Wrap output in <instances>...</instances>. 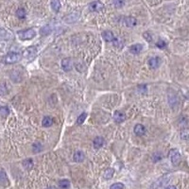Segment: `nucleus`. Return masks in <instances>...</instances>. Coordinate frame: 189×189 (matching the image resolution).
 <instances>
[{"label": "nucleus", "instance_id": "obj_25", "mask_svg": "<svg viewBox=\"0 0 189 189\" xmlns=\"http://www.w3.org/2000/svg\"><path fill=\"white\" fill-rule=\"evenodd\" d=\"M42 149H43V146H42V144L40 143V142H36V143L33 144L32 151H33L34 153H38V152L42 151Z\"/></svg>", "mask_w": 189, "mask_h": 189}, {"label": "nucleus", "instance_id": "obj_22", "mask_svg": "<svg viewBox=\"0 0 189 189\" xmlns=\"http://www.w3.org/2000/svg\"><path fill=\"white\" fill-rule=\"evenodd\" d=\"M59 186L61 188V189H68L70 187V182L66 179H64V180H61L59 182Z\"/></svg>", "mask_w": 189, "mask_h": 189}, {"label": "nucleus", "instance_id": "obj_7", "mask_svg": "<svg viewBox=\"0 0 189 189\" xmlns=\"http://www.w3.org/2000/svg\"><path fill=\"white\" fill-rule=\"evenodd\" d=\"M36 53H37L36 47L35 46H29L25 51H24L23 56L25 58H27V59H32L36 56Z\"/></svg>", "mask_w": 189, "mask_h": 189}, {"label": "nucleus", "instance_id": "obj_14", "mask_svg": "<svg viewBox=\"0 0 189 189\" xmlns=\"http://www.w3.org/2000/svg\"><path fill=\"white\" fill-rule=\"evenodd\" d=\"M133 131L137 135V136H142L145 134L146 132V128L144 127L142 124H136L134 126V129H133Z\"/></svg>", "mask_w": 189, "mask_h": 189}, {"label": "nucleus", "instance_id": "obj_17", "mask_svg": "<svg viewBox=\"0 0 189 189\" xmlns=\"http://www.w3.org/2000/svg\"><path fill=\"white\" fill-rule=\"evenodd\" d=\"M85 159V155L82 151H78L74 153V161L77 162V163H81L83 162Z\"/></svg>", "mask_w": 189, "mask_h": 189}, {"label": "nucleus", "instance_id": "obj_26", "mask_svg": "<svg viewBox=\"0 0 189 189\" xmlns=\"http://www.w3.org/2000/svg\"><path fill=\"white\" fill-rule=\"evenodd\" d=\"M8 182H9V181H8V177L6 175V173L3 170H1V171H0V184H7Z\"/></svg>", "mask_w": 189, "mask_h": 189}, {"label": "nucleus", "instance_id": "obj_21", "mask_svg": "<svg viewBox=\"0 0 189 189\" xmlns=\"http://www.w3.org/2000/svg\"><path fill=\"white\" fill-rule=\"evenodd\" d=\"M114 169H113V168H108V169L105 170L104 174H103V177L106 180H111L114 177Z\"/></svg>", "mask_w": 189, "mask_h": 189}, {"label": "nucleus", "instance_id": "obj_11", "mask_svg": "<svg viewBox=\"0 0 189 189\" xmlns=\"http://www.w3.org/2000/svg\"><path fill=\"white\" fill-rule=\"evenodd\" d=\"M104 144H105V140H104L103 137H101V136L96 137V138L94 139V141H93L94 148H97V149L102 148V147L104 146Z\"/></svg>", "mask_w": 189, "mask_h": 189}, {"label": "nucleus", "instance_id": "obj_36", "mask_svg": "<svg viewBox=\"0 0 189 189\" xmlns=\"http://www.w3.org/2000/svg\"><path fill=\"white\" fill-rule=\"evenodd\" d=\"M165 45H167V43H165L164 41H163V40H160V41H158L156 43V46L159 47V48H164Z\"/></svg>", "mask_w": 189, "mask_h": 189}, {"label": "nucleus", "instance_id": "obj_35", "mask_svg": "<svg viewBox=\"0 0 189 189\" xmlns=\"http://www.w3.org/2000/svg\"><path fill=\"white\" fill-rule=\"evenodd\" d=\"M143 37L146 39V40H147L148 42H151V41H152V36H151V33L148 32V31H147V32H144V33H143Z\"/></svg>", "mask_w": 189, "mask_h": 189}, {"label": "nucleus", "instance_id": "obj_28", "mask_svg": "<svg viewBox=\"0 0 189 189\" xmlns=\"http://www.w3.org/2000/svg\"><path fill=\"white\" fill-rule=\"evenodd\" d=\"M126 0H113V4L115 8L119 9V8H122L125 5Z\"/></svg>", "mask_w": 189, "mask_h": 189}, {"label": "nucleus", "instance_id": "obj_37", "mask_svg": "<svg viewBox=\"0 0 189 189\" xmlns=\"http://www.w3.org/2000/svg\"><path fill=\"white\" fill-rule=\"evenodd\" d=\"M165 189H177V188L174 185H168V186L165 187Z\"/></svg>", "mask_w": 189, "mask_h": 189}, {"label": "nucleus", "instance_id": "obj_2", "mask_svg": "<svg viewBox=\"0 0 189 189\" xmlns=\"http://www.w3.org/2000/svg\"><path fill=\"white\" fill-rule=\"evenodd\" d=\"M21 60V55L17 52H9L5 58H4V62L7 65H13L16 64Z\"/></svg>", "mask_w": 189, "mask_h": 189}, {"label": "nucleus", "instance_id": "obj_13", "mask_svg": "<svg viewBox=\"0 0 189 189\" xmlns=\"http://www.w3.org/2000/svg\"><path fill=\"white\" fill-rule=\"evenodd\" d=\"M102 38H103L106 42H109V43L110 42H113L114 39H115L114 33L112 32L111 30H105V31H103V32H102Z\"/></svg>", "mask_w": 189, "mask_h": 189}, {"label": "nucleus", "instance_id": "obj_4", "mask_svg": "<svg viewBox=\"0 0 189 189\" xmlns=\"http://www.w3.org/2000/svg\"><path fill=\"white\" fill-rule=\"evenodd\" d=\"M80 16H81V13L76 12H72V13L68 14L67 16L65 17L64 20L67 24H72V23H75V22H77L78 19H80Z\"/></svg>", "mask_w": 189, "mask_h": 189}, {"label": "nucleus", "instance_id": "obj_3", "mask_svg": "<svg viewBox=\"0 0 189 189\" xmlns=\"http://www.w3.org/2000/svg\"><path fill=\"white\" fill-rule=\"evenodd\" d=\"M169 158L171 163L174 165H178L181 163V160H182V155H181L180 151L178 149H171L169 152Z\"/></svg>", "mask_w": 189, "mask_h": 189}, {"label": "nucleus", "instance_id": "obj_30", "mask_svg": "<svg viewBox=\"0 0 189 189\" xmlns=\"http://www.w3.org/2000/svg\"><path fill=\"white\" fill-rule=\"evenodd\" d=\"M87 117V114L86 113H83V114H81L80 116L78 117V119H77V124L78 125H81V124H83V122L85 121V118Z\"/></svg>", "mask_w": 189, "mask_h": 189}, {"label": "nucleus", "instance_id": "obj_15", "mask_svg": "<svg viewBox=\"0 0 189 189\" xmlns=\"http://www.w3.org/2000/svg\"><path fill=\"white\" fill-rule=\"evenodd\" d=\"M143 48H144V46L142 45L141 44H134V45H131V47H130V52L132 53V54H134V55H136V54H139L142 50H143Z\"/></svg>", "mask_w": 189, "mask_h": 189}, {"label": "nucleus", "instance_id": "obj_6", "mask_svg": "<svg viewBox=\"0 0 189 189\" xmlns=\"http://www.w3.org/2000/svg\"><path fill=\"white\" fill-rule=\"evenodd\" d=\"M104 9V5L99 1H94L89 5V10L93 12H99Z\"/></svg>", "mask_w": 189, "mask_h": 189}, {"label": "nucleus", "instance_id": "obj_19", "mask_svg": "<svg viewBox=\"0 0 189 189\" xmlns=\"http://www.w3.org/2000/svg\"><path fill=\"white\" fill-rule=\"evenodd\" d=\"M52 124H53V118L51 116H45L44 119L42 120L43 127L48 128L50 126H52Z\"/></svg>", "mask_w": 189, "mask_h": 189}, {"label": "nucleus", "instance_id": "obj_20", "mask_svg": "<svg viewBox=\"0 0 189 189\" xmlns=\"http://www.w3.org/2000/svg\"><path fill=\"white\" fill-rule=\"evenodd\" d=\"M51 9L55 12H59L61 9V1L60 0H51Z\"/></svg>", "mask_w": 189, "mask_h": 189}, {"label": "nucleus", "instance_id": "obj_5", "mask_svg": "<svg viewBox=\"0 0 189 189\" xmlns=\"http://www.w3.org/2000/svg\"><path fill=\"white\" fill-rule=\"evenodd\" d=\"M13 38L12 32L5 28H0V40L1 41H9Z\"/></svg>", "mask_w": 189, "mask_h": 189}, {"label": "nucleus", "instance_id": "obj_23", "mask_svg": "<svg viewBox=\"0 0 189 189\" xmlns=\"http://www.w3.org/2000/svg\"><path fill=\"white\" fill-rule=\"evenodd\" d=\"M10 114V110L8 107L4 106V107H0V116L3 117V118H6L8 115Z\"/></svg>", "mask_w": 189, "mask_h": 189}, {"label": "nucleus", "instance_id": "obj_31", "mask_svg": "<svg viewBox=\"0 0 189 189\" xmlns=\"http://www.w3.org/2000/svg\"><path fill=\"white\" fill-rule=\"evenodd\" d=\"M114 42V45L116 46V47H118V48H121V47H123V41L121 40V39H114V40L113 41Z\"/></svg>", "mask_w": 189, "mask_h": 189}, {"label": "nucleus", "instance_id": "obj_33", "mask_svg": "<svg viewBox=\"0 0 189 189\" xmlns=\"http://www.w3.org/2000/svg\"><path fill=\"white\" fill-rule=\"evenodd\" d=\"M181 138L184 141L188 140V130L187 129H184L182 131V132H181Z\"/></svg>", "mask_w": 189, "mask_h": 189}, {"label": "nucleus", "instance_id": "obj_34", "mask_svg": "<svg viewBox=\"0 0 189 189\" xmlns=\"http://www.w3.org/2000/svg\"><path fill=\"white\" fill-rule=\"evenodd\" d=\"M110 189H124V184L121 183H115L110 186Z\"/></svg>", "mask_w": 189, "mask_h": 189}, {"label": "nucleus", "instance_id": "obj_16", "mask_svg": "<svg viewBox=\"0 0 189 189\" xmlns=\"http://www.w3.org/2000/svg\"><path fill=\"white\" fill-rule=\"evenodd\" d=\"M11 78L14 82H20L22 80V74L17 70H12L11 73Z\"/></svg>", "mask_w": 189, "mask_h": 189}, {"label": "nucleus", "instance_id": "obj_24", "mask_svg": "<svg viewBox=\"0 0 189 189\" xmlns=\"http://www.w3.org/2000/svg\"><path fill=\"white\" fill-rule=\"evenodd\" d=\"M16 16L19 18V19H25L26 16H27V12L26 11L23 9V8H20L16 11Z\"/></svg>", "mask_w": 189, "mask_h": 189}, {"label": "nucleus", "instance_id": "obj_12", "mask_svg": "<svg viewBox=\"0 0 189 189\" xmlns=\"http://www.w3.org/2000/svg\"><path fill=\"white\" fill-rule=\"evenodd\" d=\"M114 119L116 123H122L126 119V115L121 111H115L114 114Z\"/></svg>", "mask_w": 189, "mask_h": 189}, {"label": "nucleus", "instance_id": "obj_38", "mask_svg": "<svg viewBox=\"0 0 189 189\" xmlns=\"http://www.w3.org/2000/svg\"><path fill=\"white\" fill-rule=\"evenodd\" d=\"M48 189H56V188H54V187H49Z\"/></svg>", "mask_w": 189, "mask_h": 189}, {"label": "nucleus", "instance_id": "obj_27", "mask_svg": "<svg viewBox=\"0 0 189 189\" xmlns=\"http://www.w3.org/2000/svg\"><path fill=\"white\" fill-rule=\"evenodd\" d=\"M50 32H51V28H50L49 26H45V27H43V28L40 29V33H41V35H43V36L48 35Z\"/></svg>", "mask_w": 189, "mask_h": 189}, {"label": "nucleus", "instance_id": "obj_32", "mask_svg": "<svg viewBox=\"0 0 189 189\" xmlns=\"http://www.w3.org/2000/svg\"><path fill=\"white\" fill-rule=\"evenodd\" d=\"M162 158H163V155H162V153L156 152V153H154V154H153V156H152V161L156 163V162H158V161L162 160Z\"/></svg>", "mask_w": 189, "mask_h": 189}, {"label": "nucleus", "instance_id": "obj_1", "mask_svg": "<svg viewBox=\"0 0 189 189\" xmlns=\"http://www.w3.org/2000/svg\"><path fill=\"white\" fill-rule=\"evenodd\" d=\"M17 35L20 40L22 41H27L31 40L36 36V31L33 28H28V29H23L19 30L17 32Z\"/></svg>", "mask_w": 189, "mask_h": 189}, {"label": "nucleus", "instance_id": "obj_29", "mask_svg": "<svg viewBox=\"0 0 189 189\" xmlns=\"http://www.w3.org/2000/svg\"><path fill=\"white\" fill-rule=\"evenodd\" d=\"M7 93H8V87L6 83L4 82L0 83V96H5Z\"/></svg>", "mask_w": 189, "mask_h": 189}, {"label": "nucleus", "instance_id": "obj_10", "mask_svg": "<svg viewBox=\"0 0 189 189\" xmlns=\"http://www.w3.org/2000/svg\"><path fill=\"white\" fill-rule=\"evenodd\" d=\"M124 23H125V25L129 28H134L137 25V20L136 18L132 16H127L124 18Z\"/></svg>", "mask_w": 189, "mask_h": 189}, {"label": "nucleus", "instance_id": "obj_18", "mask_svg": "<svg viewBox=\"0 0 189 189\" xmlns=\"http://www.w3.org/2000/svg\"><path fill=\"white\" fill-rule=\"evenodd\" d=\"M22 164H23V167H25L27 170L32 169L33 167H34V163H33L32 159H25L22 162Z\"/></svg>", "mask_w": 189, "mask_h": 189}, {"label": "nucleus", "instance_id": "obj_8", "mask_svg": "<svg viewBox=\"0 0 189 189\" xmlns=\"http://www.w3.org/2000/svg\"><path fill=\"white\" fill-rule=\"evenodd\" d=\"M61 68L64 69V71L65 72H68V71H71L73 68V64H72V60L70 58H65L61 61Z\"/></svg>", "mask_w": 189, "mask_h": 189}, {"label": "nucleus", "instance_id": "obj_9", "mask_svg": "<svg viewBox=\"0 0 189 189\" xmlns=\"http://www.w3.org/2000/svg\"><path fill=\"white\" fill-rule=\"evenodd\" d=\"M161 62H162V61L159 57H152V58H151L148 60V64L151 69H157L160 66Z\"/></svg>", "mask_w": 189, "mask_h": 189}]
</instances>
